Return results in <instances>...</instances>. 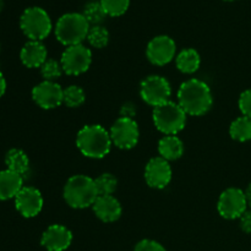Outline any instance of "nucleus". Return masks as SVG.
Listing matches in <instances>:
<instances>
[{"mask_svg":"<svg viewBox=\"0 0 251 251\" xmlns=\"http://www.w3.org/2000/svg\"><path fill=\"white\" fill-rule=\"evenodd\" d=\"M213 103L212 91L199 78H190L178 90V104L188 115L200 117L211 109Z\"/></svg>","mask_w":251,"mask_h":251,"instance_id":"obj_1","label":"nucleus"},{"mask_svg":"<svg viewBox=\"0 0 251 251\" xmlns=\"http://www.w3.org/2000/svg\"><path fill=\"white\" fill-rule=\"evenodd\" d=\"M112 145L109 131L102 125H85L76 137V146L88 158H103L110 152Z\"/></svg>","mask_w":251,"mask_h":251,"instance_id":"obj_2","label":"nucleus"},{"mask_svg":"<svg viewBox=\"0 0 251 251\" xmlns=\"http://www.w3.org/2000/svg\"><path fill=\"white\" fill-rule=\"evenodd\" d=\"M95 179L77 174L68 179L64 186V199L70 207L82 210L93 206L98 198Z\"/></svg>","mask_w":251,"mask_h":251,"instance_id":"obj_3","label":"nucleus"},{"mask_svg":"<svg viewBox=\"0 0 251 251\" xmlns=\"http://www.w3.org/2000/svg\"><path fill=\"white\" fill-rule=\"evenodd\" d=\"M91 25L82 12H68L59 17L55 25V37L63 46L71 47L82 44L87 39Z\"/></svg>","mask_w":251,"mask_h":251,"instance_id":"obj_4","label":"nucleus"},{"mask_svg":"<svg viewBox=\"0 0 251 251\" xmlns=\"http://www.w3.org/2000/svg\"><path fill=\"white\" fill-rule=\"evenodd\" d=\"M186 113L178 102L168 100L153 108V124L158 131L164 135H176L185 127Z\"/></svg>","mask_w":251,"mask_h":251,"instance_id":"obj_5","label":"nucleus"},{"mask_svg":"<svg viewBox=\"0 0 251 251\" xmlns=\"http://www.w3.org/2000/svg\"><path fill=\"white\" fill-rule=\"evenodd\" d=\"M20 27L29 41L42 42L50 34L53 24L46 10L38 6H31L22 12Z\"/></svg>","mask_w":251,"mask_h":251,"instance_id":"obj_6","label":"nucleus"},{"mask_svg":"<svg viewBox=\"0 0 251 251\" xmlns=\"http://www.w3.org/2000/svg\"><path fill=\"white\" fill-rule=\"evenodd\" d=\"M140 96L144 102L156 108L171 100L172 86L163 76H147L140 85Z\"/></svg>","mask_w":251,"mask_h":251,"instance_id":"obj_7","label":"nucleus"},{"mask_svg":"<svg viewBox=\"0 0 251 251\" xmlns=\"http://www.w3.org/2000/svg\"><path fill=\"white\" fill-rule=\"evenodd\" d=\"M60 63L66 75H81L90 69L92 63V51L83 44L66 47Z\"/></svg>","mask_w":251,"mask_h":251,"instance_id":"obj_8","label":"nucleus"},{"mask_svg":"<svg viewBox=\"0 0 251 251\" xmlns=\"http://www.w3.org/2000/svg\"><path fill=\"white\" fill-rule=\"evenodd\" d=\"M109 134L113 145L120 150H131L139 144L140 129L132 118L120 117L115 120Z\"/></svg>","mask_w":251,"mask_h":251,"instance_id":"obj_9","label":"nucleus"},{"mask_svg":"<svg viewBox=\"0 0 251 251\" xmlns=\"http://www.w3.org/2000/svg\"><path fill=\"white\" fill-rule=\"evenodd\" d=\"M218 213L226 220L240 218L248 210L247 196L238 188H229L221 194L217 203Z\"/></svg>","mask_w":251,"mask_h":251,"instance_id":"obj_10","label":"nucleus"},{"mask_svg":"<svg viewBox=\"0 0 251 251\" xmlns=\"http://www.w3.org/2000/svg\"><path fill=\"white\" fill-rule=\"evenodd\" d=\"M176 44L173 38L162 34L156 36L149 42L146 48L147 59L153 65L163 66L171 63L176 58Z\"/></svg>","mask_w":251,"mask_h":251,"instance_id":"obj_11","label":"nucleus"},{"mask_svg":"<svg viewBox=\"0 0 251 251\" xmlns=\"http://www.w3.org/2000/svg\"><path fill=\"white\" fill-rule=\"evenodd\" d=\"M64 90L54 81H43L34 86L32 98L38 107L43 109H54L63 103Z\"/></svg>","mask_w":251,"mask_h":251,"instance_id":"obj_12","label":"nucleus"},{"mask_svg":"<svg viewBox=\"0 0 251 251\" xmlns=\"http://www.w3.org/2000/svg\"><path fill=\"white\" fill-rule=\"evenodd\" d=\"M172 174L171 164L161 156L150 159L145 168L146 183L153 189H164L168 186L172 180Z\"/></svg>","mask_w":251,"mask_h":251,"instance_id":"obj_13","label":"nucleus"},{"mask_svg":"<svg viewBox=\"0 0 251 251\" xmlns=\"http://www.w3.org/2000/svg\"><path fill=\"white\" fill-rule=\"evenodd\" d=\"M15 206L24 217H36L43 208V196L38 189L33 186H24L15 198Z\"/></svg>","mask_w":251,"mask_h":251,"instance_id":"obj_14","label":"nucleus"},{"mask_svg":"<svg viewBox=\"0 0 251 251\" xmlns=\"http://www.w3.org/2000/svg\"><path fill=\"white\" fill-rule=\"evenodd\" d=\"M73 243V233L61 225H51L42 234L41 244L48 251H65Z\"/></svg>","mask_w":251,"mask_h":251,"instance_id":"obj_15","label":"nucleus"},{"mask_svg":"<svg viewBox=\"0 0 251 251\" xmlns=\"http://www.w3.org/2000/svg\"><path fill=\"white\" fill-rule=\"evenodd\" d=\"M95 215L100 221L105 223L115 222L120 218L123 212L122 205L119 200L113 195H100L98 196L96 202L92 206Z\"/></svg>","mask_w":251,"mask_h":251,"instance_id":"obj_16","label":"nucleus"},{"mask_svg":"<svg viewBox=\"0 0 251 251\" xmlns=\"http://www.w3.org/2000/svg\"><path fill=\"white\" fill-rule=\"evenodd\" d=\"M22 64L29 69L41 68L48 59L46 46L39 41H28L20 53Z\"/></svg>","mask_w":251,"mask_h":251,"instance_id":"obj_17","label":"nucleus"},{"mask_svg":"<svg viewBox=\"0 0 251 251\" xmlns=\"http://www.w3.org/2000/svg\"><path fill=\"white\" fill-rule=\"evenodd\" d=\"M22 188H24L22 176L10 169L0 172V200L5 201L15 199Z\"/></svg>","mask_w":251,"mask_h":251,"instance_id":"obj_18","label":"nucleus"},{"mask_svg":"<svg viewBox=\"0 0 251 251\" xmlns=\"http://www.w3.org/2000/svg\"><path fill=\"white\" fill-rule=\"evenodd\" d=\"M158 152L167 161H176L184 153V144L176 135H164L158 142Z\"/></svg>","mask_w":251,"mask_h":251,"instance_id":"obj_19","label":"nucleus"},{"mask_svg":"<svg viewBox=\"0 0 251 251\" xmlns=\"http://www.w3.org/2000/svg\"><path fill=\"white\" fill-rule=\"evenodd\" d=\"M176 68L180 73L190 74L196 73L200 69L201 65V56L198 53V50L193 48L183 49L176 58Z\"/></svg>","mask_w":251,"mask_h":251,"instance_id":"obj_20","label":"nucleus"},{"mask_svg":"<svg viewBox=\"0 0 251 251\" xmlns=\"http://www.w3.org/2000/svg\"><path fill=\"white\" fill-rule=\"evenodd\" d=\"M5 163H6L7 169L20 174V176L26 174L29 169L28 156L19 149H12L7 152L6 157H5Z\"/></svg>","mask_w":251,"mask_h":251,"instance_id":"obj_21","label":"nucleus"},{"mask_svg":"<svg viewBox=\"0 0 251 251\" xmlns=\"http://www.w3.org/2000/svg\"><path fill=\"white\" fill-rule=\"evenodd\" d=\"M229 135L233 140L247 142L251 140V119L248 117H239L230 124Z\"/></svg>","mask_w":251,"mask_h":251,"instance_id":"obj_22","label":"nucleus"},{"mask_svg":"<svg viewBox=\"0 0 251 251\" xmlns=\"http://www.w3.org/2000/svg\"><path fill=\"white\" fill-rule=\"evenodd\" d=\"M82 15L86 17V20L88 21V24L91 26H97L100 25L104 19L107 17V14L103 10L102 5L100 1H90L85 5L83 7Z\"/></svg>","mask_w":251,"mask_h":251,"instance_id":"obj_23","label":"nucleus"},{"mask_svg":"<svg viewBox=\"0 0 251 251\" xmlns=\"http://www.w3.org/2000/svg\"><path fill=\"white\" fill-rule=\"evenodd\" d=\"M85 91L80 86L71 85L64 90L63 103L69 108H78L85 103Z\"/></svg>","mask_w":251,"mask_h":251,"instance_id":"obj_24","label":"nucleus"},{"mask_svg":"<svg viewBox=\"0 0 251 251\" xmlns=\"http://www.w3.org/2000/svg\"><path fill=\"white\" fill-rule=\"evenodd\" d=\"M87 41L90 46H92L93 48L102 49L109 43V32L102 25L91 26L87 34Z\"/></svg>","mask_w":251,"mask_h":251,"instance_id":"obj_25","label":"nucleus"},{"mask_svg":"<svg viewBox=\"0 0 251 251\" xmlns=\"http://www.w3.org/2000/svg\"><path fill=\"white\" fill-rule=\"evenodd\" d=\"M98 195H113L118 188V179L110 173L100 174L95 179Z\"/></svg>","mask_w":251,"mask_h":251,"instance_id":"obj_26","label":"nucleus"},{"mask_svg":"<svg viewBox=\"0 0 251 251\" xmlns=\"http://www.w3.org/2000/svg\"><path fill=\"white\" fill-rule=\"evenodd\" d=\"M107 16L118 17L124 15L130 6V0H100Z\"/></svg>","mask_w":251,"mask_h":251,"instance_id":"obj_27","label":"nucleus"},{"mask_svg":"<svg viewBox=\"0 0 251 251\" xmlns=\"http://www.w3.org/2000/svg\"><path fill=\"white\" fill-rule=\"evenodd\" d=\"M64 70L60 61L55 59H47L46 63L41 66V74L43 76L44 81H54L63 75Z\"/></svg>","mask_w":251,"mask_h":251,"instance_id":"obj_28","label":"nucleus"},{"mask_svg":"<svg viewBox=\"0 0 251 251\" xmlns=\"http://www.w3.org/2000/svg\"><path fill=\"white\" fill-rule=\"evenodd\" d=\"M239 109L244 117L251 119V88L244 91L239 97Z\"/></svg>","mask_w":251,"mask_h":251,"instance_id":"obj_29","label":"nucleus"},{"mask_svg":"<svg viewBox=\"0 0 251 251\" xmlns=\"http://www.w3.org/2000/svg\"><path fill=\"white\" fill-rule=\"evenodd\" d=\"M135 251H167L162 244L151 239H144L135 247Z\"/></svg>","mask_w":251,"mask_h":251,"instance_id":"obj_30","label":"nucleus"},{"mask_svg":"<svg viewBox=\"0 0 251 251\" xmlns=\"http://www.w3.org/2000/svg\"><path fill=\"white\" fill-rule=\"evenodd\" d=\"M240 220V228L245 233H251V210L245 211L244 215L239 218Z\"/></svg>","mask_w":251,"mask_h":251,"instance_id":"obj_31","label":"nucleus"},{"mask_svg":"<svg viewBox=\"0 0 251 251\" xmlns=\"http://www.w3.org/2000/svg\"><path fill=\"white\" fill-rule=\"evenodd\" d=\"M120 117H125V118H132L134 119L135 114H136V109H135V105L132 103H125L124 105L122 107V112H120Z\"/></svg>","mask_w":251,"mask_h":251,"instance_id":"obj_32","label":"nucleus"},{"mask_svg":"<svg viewBox=\"0 0 251 251\" xmlns=\"http://www.w3.org/2000/svg\"><path fill=\"white\" fill-rule=\"evenodd\" d=\"M5 91H6V80H5L4 75L0 71V97L5 95Z\"/></svg>","mask_w":251,"mask_h":251,"instance_id":"obj_33","label":"nucleus"},{"mask_svg":"<svg viewBox=\"0 0 251 251\" xmlns=\"http://www.w3.org/2000/svg\"><path fill=\"white\" fill-rule=\"evenodd\" d=\"M245 196H247L248 207L251 208V184H249V186H248L247 191H245Z\"/></svg>","mask_w":251,"mask_h":251,"instance_id":"obj_34","label":"nucleus"},{"mask_svg":"<svg viewBox=\"0 0 251 251\" xmlns=\"http://www.w3.org/2000/svg\"><path fill=\"white\" fill-rule=\"evenodd\" d=\"M2 7H4V0H0V11L2 10Z\"/></svg>","mask_w":251,"mask_h":251,"instance_id":"obj_35","label":"nucleus"},{"mask_svg":"<svg viewBox=\"0 0 251 251\" xmlns=\"http://www.w3.org/2000/svg\"><path fill=\"white\" fill-rule=\"evenodd\" d=\"M225 1H234V0H225Z\"/></svg>","mask_w":251,"mask_h":251,"instance_id":"obj_36","label":"nucleus"}]
</instances>
